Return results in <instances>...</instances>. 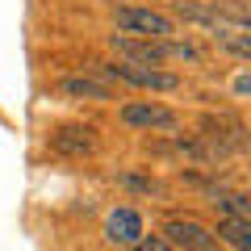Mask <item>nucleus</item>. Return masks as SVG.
<instances>
[{
    "label": "nucleus",
    "instance_id": "obj_3",
    "mask_svg": "<svg viewBox=\"0 0 251 251\" xmlns=\"http://www.w3.org/2000/svg\"><path fill=\"white\" fill-rule=\"evenodd\" d=\"M117 122L134 126V130H163V134H180V113H172L168 105H155V100H130V105L117 109Z\"/></svg>",
    "mask_w": 251,
    "mask_h": 251
},
{
    "label": "nucleus",
    "instance_id": "obj_1",
    "mask_svg": "<svg viewBox=\"0 0 251 251\" xmlns=\"http://www.w3.org/2000/svg\"><path fill=\"white\" fill-rule=\"evenodd\" d=\"M92 67L100 75H109V80H122L130 88H147V92H180L184 88V80L176 72H168V67H138V63H92Z\"/></svg>",
    "mask_w": 251,
    "mask_h": 251
},
{
    "label": "nucleus",
    "instance_id": "obj_8",
    "mask_svg": "<svg viewBox=\"0 0 251 251\" xmlns=\"http://www.w3.org/2000/svg\"><path fill=\"white\" fill-rule=\"evenodd\" d=\"M59 92L72 97V100H97V105L117 100V92L109 88L105 80H97V75H67V80H59Z\"/></svg>",
    "mask_w": 251,
    "mask_h": 251
},
{
    "label": "nucleus",
    "instance_id": "obj_9",
    "mask_svg": "<svg viewBox=\"0 0 251 251\" xmlns=\"http://www.w3.org/2000/svg\"><path fill=\"white\" fill-rule=\"evenodd\" d=\"M209 197H214V205L222 209V218H234V222H251V201H247V193H230V188L214 184V188H209Z\"/></svg>",
    "mask_w": 251,
    "mask_h": 251
},
{
    "label": "nucleus",
    "instance_id": "obj_2",
    "mask_svg": "<svg viewBox=\"0 0 251 251\" xmlns=\"http://www.w3.org/2000/svg\"><path fill=\"white\" fill-rule=\"evenodd\" d=\"M113 25L126 38H147V42H168V38H176V21L168 13H159V9H134V4L113 9Z\"/></svg>",
    "mask_w": 251,
    "mask_h": 251
},
{
    "label": "nucleus",
    "instance_id": "obj_4",
    "mask_svg": "<svg viewBox=\"0 0 251 251\" xmlns=\"http://www.w3.org/2000/svg\"><path fill=\"white\" fill-rule=\"evenodd\" d=\"M159 234L172 243V251H218L222 247L197 218H184V214H172L168 222L159 226Z\"/></svg>",
    "mask_w": 251,
    "mask_h": 251
},
{
    "label": "nucleus",
    "instance_id": "obj_6",
    "mask_svg": "<svg viewBox=\"0 0 251 251\" xmlns=\"http://www.w3.org/2000/svg\"><path fill=\"white\" fill-rule=\"evenodd\" d=\"M109 46H113L117 63H138V67H163V46H159V42L113 34V38H109Z\"/></svg>",
    "mask_w": 251,
    "mask_h": 251
},
{
    "label": "nucleus",
    "instance_id": "obj_13",
    "mask_svg": "<svg viewBox=\"0 0 251 251\" xmlns=\"http://www.w3.org/2000/svg\"><path fill=\"white\" fill-rule=\"evenodd\" d=\"M247 88H251V80H247V72H239V80H234V92H239V97H247Z\"/></svg>",
    "mask_w": 251,
    "mask_h": 251
},
{
    "label": "nucleus",
    "instance_id": "obj_7",
    "mask_svg": "<svg viewBox=\"0 0 251 251\" xmlns=\"http://www.w3.org/2000/svg\"><path fill=\"white\" fill-rule=\"evenodd\" d=\"M143 218H138V209L122 205V209H109L105 218V239L113 243V247H134L138 239H143Z\"/></svg>",
    "mask_w": 251,
    "mask_h": 251
},
{
    "label": "nucleus",
    "instance_id": "obj_5",
    "mask_svg": "<svg viewBox=\"0 0 251 251\" xmlns=\"http://www.w3.org/2000/svg\"><path fill=\"white\" fill-rule=\"evenodd\" d=\"M50 151L63 155V159H88L97 155V130L80 122H67L59 130H50Z\"/></svg>",
    "mask_w": 251,
    "mask_h": 251
},
{
    "label": "nucleus",
    "instance_id": "obj_10",
    "mask_svg": "<svg viewBox=\"0 0 251 251\" xmlns=\"http://www.w3.org/2000/svg\"><path fill=\"white\" fill-rule=\"evenodd\" d=\"M218 243H226V247H234V251H251V222H234V218H218V226L214 230Z\"/></svg>",
    "mask_w": 251,
    "mask_h": 251
},
{
    "label": "nucleus",
    "instance_id": "obj_12",
    "mask_svg": "<svg viewBox=\"0 0 251 251\" xmlns=\"http://www.w3.org/2000/svg\"><path fill=\"white\" fill-rule=\"evenodd\" d=\"M130 251H172V243L163 239V234H143V239H138Z\"/></svg>",
    "mask_w": 251,
    "mask_h": 251
},
{
    "label": "nucleus",
    "instance_id": "obj_11",
    "mask_svg": "<svg viewBox=\"0 0 251 251\" xmlns=\"http://www.w3.org/2000/svg\"><path fill=\"white\" fill-rule=\"evenodd\" d=\"M117 184L134 188V193H147V197H159V193H163V188H159V180H151V176H138V172H122V176H117Z\"/></svg>",
    "mask_w": 251,
    "mask_h": 251
}]
</instances>
